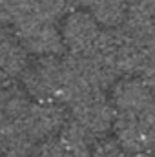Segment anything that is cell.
Masks as SVG:
<instances>
[{
  "label": "cell",
  "instance_id": "277c9868",
  "mask_svg": "<svg viewBox=\"0 0 155 157\" xmlns=\"http://www.w3.org/2000/svg\"><path fill=\"white\" fill-rule=\"evenodd\" d=\"M26 68V53L24 46L17 37H9L0 31V88L7 84V80Z\"/></svg>",
  "mask_w": 155,
  "mask_h": 157
},
{
  "label": "cell",
  "instance_id": "6da1fadb",
  "mask_svg": "<svg viewBox=\"0 0 155 157\" xmlns=\"http://www.w3.org/2000/svg\"><path fill=\"white\" fill-rule=\"evenodd\" d=\"M22 82L28 95L39 102H57L62 95V60L55 55H42L37 62L26 66Z\"/></svg>",
  "mask_w": 155,
  "mask_h": 157
},
{
  "label": "cell",
  "instance_id": "3957f363",
  "mask_svg": "<svg viewBox=\"0 0 155 157\" xmlns=\"http://www.w3.org/2000/svg\"><path fill=\"white\" fill-rule=\"evenodd\" d=\"M62 40L70 53H84L88 51L102 35L99 20L91 13H70L62 26Z\"/></svg>",
  "mask_w": 155,
  "mask_h": 157
},
{
  "label": "cell",
  "instance_id": "5b68a950",
  "mask_svg": "<svg viewBox=\"0 0 155 157\" xmlns=\"http://www.w3.org/2000/svg\"><path fill=\"white\" fill-rule=\"evenodd\" d=\"M28 157H75V155L60 143L59 137H55V139L51 137L47 141L39 143Z\"/></svg>",
  "mask_w": 155,
  "mask_h": 157
},
{
  "label": "cell",
  "instance_id": "8992f818",
  "mask_svg": "<svg viewBox=\"0 0 155 157\" xmlns=\"http://www.w3.org/2000/svg\"><path fill=\"white\" fill-rule=\"evenodd\" d=\"M141 80L150 88V91L155 95V42L150 46L146 57H144V62L141 66Z\"/></svg>",
  "mask_w": 155,
  "mask_h": 157
},
{
  "label": "cell",
  "instance_id": "52a82bcc",
  "mask_svg": "<svg viewBox=\"0 0 155 157\" xmlns=\"http://www.w3.org/2000/svg\"><path fill=\"white\" fill-rule=\"evenodd\" d=\"M0 157H2V155H0Z\"/></svg>",
  "mask_w": 155,
  "mask_h": 157
},
{
  "label": "cell",
  "instance_id": "7a4b0ae2",
  "mask_svg": "<svg viewBox=\"0 0 155 157\" xmlns=\"http://www.w3.org/2000/svg\"><path fill=\"white\" fill-rule=\"evenodd\" d=\"M68 108H70V117L97 137L108 132L115 121L113 102H110L102 91L86 95L68 104Z\"/></svg>",
  "mask_w": 155,
  "mask_h": 157
}]
</instances>
